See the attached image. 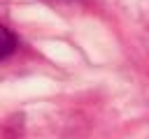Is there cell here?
<instances>
[{
	"label": "cell",
	"instance_id": "1",
	"mask_svg": "<svg viewBox=\"0 0 149 139\" xmlns=\"http://www.w3.org/2000/svg\"><path fill=\"white\" fill-rule=\"evenodd\" d=\"M16 44H19L16 35H14L9 28L0 25V60H5L7 56H12V53L16 51Z\"/></svg>",
	"mask_w": 149,
	"mask_h": 139
}]
</instances>
